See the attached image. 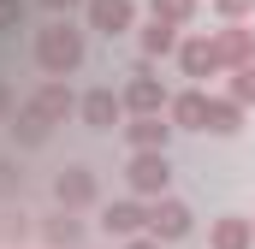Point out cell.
Here are the masks:
<instances>
[{
    "instance_id": "5bb4252c",
    "label": "cell",
    "mask_w": 255,
    "mask_h": 249,
    "mask_svg": "<svg viewBox=\"0 0 255 249\" xmlns=\"http://www.w3.org/2000/svg\"><path fill=\"white\" fill-rule=\"evenodd\" d=\"M130 148H166V136H172V124H166V113H136V119L125 124Z\"/></svg>"
},
{
    "instance_id": "52a82bcc",
    "label": "cell",
    "mask_w": 255,
    "mask_h": 249,
    "mask_svg": "<svg viewBox=\"0 0 255 249\" xmlns=\"http://www.w3.org/2000/svg\"><path fill=\"white\" fill-rule=\"evenodd\" d=\"M166 89H160V77H148V65L142 71H130V83H125V107L130 113H166Z\"/></svg>"
},
{
    "instance_id": "6da1fadb",
    "label": "cell",
    "mask_w": 255,
    "mask_h": 249,
    "mask_svg": "<svg viewBox=\"0 0 255 249\" xmlns=\"http://www.w3.org/2000/svg\"><path fill=\"white\" fill-rule=\"evenodd\" d=\"M36 65L48 77H71L83 65V30H71L65 18H54L48 30H36Z\"/></svg>"
},
{
    "instance_id": "4fadbf2b",
    "label": "cell",
    "mask_w": 255,
    "mask_h": 249,
    "mask_svg": "<svg viewBox=\"0 0 255 249\" xmlns=\"http://www.w3.org/2000/svg\"><path fill=\"white\" fill-rule=\"evenodd\" d=\"M42 238H48V249H77V244H83V220H77V208L48 214V220H42Z\"/></svg>"
},
{
    "instance_id": "30bf717a",
    "label": "cell",
    "mask_w": 255,
    "mask_h": 249,
    "mask_svg": "<svg viewBox=\"0 0 255 249\" xmlns=\"http://www.w3.org/2000/svg\"><path fill=\"white\" fill-rule=\"evenodd\" d=\"M119 107H125V95H113V89H89V95L77 101V113H83V124H89V130H113Z\"/></svg>"
},
{
    "instance_id": "d6986e66",
    "label": "cell",
    "mask_w": 255,
    "mask_h": 249,
    "mask_svg": "<svg viewBox=\"0 0 255 249\" xmlns=\"http://www.w3.org/2000/svg\"><path fill=\"white\" fill-rule=\"evenodd\" d=\"M226 95H232L238 107H250V101H255V60H250V65H238V71H232V89H226Z\"/></svg>"
},
{
    "instance_id": "277c9868",
    "label": "cell",
    "mask_w": 255,
    "mask_h": 249,
    "mask_svg": "<svg viewBox=\"0 0 255 249\" xmlns=\"http://www.w3.org/2000/svg\"><path fill=\"white\" fill-rule=\"evenodd\" d=\"M83 12H89V30H101V36L136 30V0H83Z\"/></svg>"
},
{
    "instance_id": "44dd1931",
    "label": "cell",
    "mask_w": 255,
    "mask_h": 249,
    "mask_svg": "<svg viewBox=\"0 0 255 249\" xmlns=\"http://www.w3.org/2000/svg\"><path fill=\"white\" fill-rule=\"evenodd\" d=\"M214 6H220V18H232V24H238V18H250V12H255V0H214Z\"/></svg>"
},
{
    "instance_id": "8992f818",
    "label": "cell",
    "mask_w": 255,
    "mask_h": 249,
    "mask_svg": "<svg viewBox=\"0 0 255 249\" xmlns=\"http://www.w3.org/2000/svg\"><path fill=\"white\" fill-rule=\"evenodd\" d=\"M95 196H101V184H95L89 166H65L60 178H54V202H60V208H89Z\"/></svg>"
},
{
    "instance_id": "e0dca14e",
    "label": "cell",
    "mask_w": 255,
    "mask_h": 249,
    "mask_svg": "<svg viewBox=\"0 0 255 249\" xmlns=\"http://www.w3.org/2000/svg\"><path fill=\"white\" fill-rule=\"evenodd\" d=\"M142 54H178V24L172 18H148L142 24Z\"/></svg>"
},
{
    "instance_id": "8fae6325",
    "label": "cell",
    "mask_w": 255,
    "mask_h": 249,
    "mask_svg": "<svg viewBox=\"0 0 255 249\" xmlns=\"http://www.w3.org/2000/svg\"><path fill=\"white\" fill-rule=\"evenodd\" d=\"M178 65H184V77H214V71H220L214 36H190V42H178Z\"/></svg>"
},
{
    "instance_id": "7a4b0ae2",
    "label": "cell",
    "mask_w": 255,
    "mask_h": 249,
    "mask_svg": "<svg viewBox=\"0 0 255 249\" xmlns=\"http://www.w3.org/2000/svg\"><path fill=\"white\" fill-rule=\"evenodd\" d=\"M125 178L136 196H166V184H172V166H166V148H136L125 166Z\"/></svg>"
},
{
    "instance_id": "ba28073f",
    "label": "cell",
    "mask_w": 255,
    "mask_h": 249,
    "mask_svg": "<svg viewBox=\"0 0 255 249\" xmlns=\"http://www.w3.org/2000/svg\"><path fill=\"white\" fill-rule=\"evenodd\" d=\"M214 54H220V71H238V65H250V60H255V30H244V24L220 30V36H214Z\"/></svg>"
},
{
    "instance_id": "2e32d148",
    "label": "cell",
    "mask_w": 255,
    "mask_h": 249,
    "mask_svg": "<svg viewBox=\"0 0 255 249\" xmlns=\"http://www.w3.org/2000/svg\"><path fill=\"white\" fill-rule=\"evenodd\" d=\"M208 130H214V136L244 130V107H238L232 95H208Z\"/></svg>"
},
{
    "instance_id": "484cf974",
    "label": "cell",
    "mask_w": 255,
    "mask_h": 249,
    "mask_svg": "<svg viewBox=\"0 0 255 249\" xmlns=\"http://www.w3.org/2000/svg\"><path fill=\"white\" fill-rule=\"evenodd\" d=\"M0 113H6V89H0Z\"/></svg>"
},
{
    "instance_id": "603a6c76",
    "label": "cell",
    "mask_w": 255,
    "mask_h": 249,
    "mask_svg": "<svg viewBox=\"0 0 255 249\" xmlns=\"http://www.w3.org/2000/svg\"><path fill=\"white\" fill-rule=\"evenodd\" d=\"M18 184H24V172H12V166L0 160V196H6V190H18Z\"/></svg>"
},
{
    "instance_id": "3957f363",
    "label": "cell",
    "mask_w": 255,
    "mask_h": 249,
    "mask_svg": "<svg viewBox=\"0 0 255 249\" xmlns=\"http://www.w3.org/2000/svg\"><path fill=\"white\" fill-rule=\"evenodd\" d=\"M196 214L178 202V196H154V208H148V232L160 238V244H178V238H190Z\"/></svg>"
},
{
    "instance_id": "cb8c5ba5",
    "label": "cell",
    "mask_w": 255,
    "mask_h": 249,
    "mask_svg": "<svg viewBox=\"0 0 255 249\" xmlns=\"http://www.w3.org/2000/svg\"><path fill=\"white\" fill-rule=\"evenodd\" d=\"M125 249H160V238H154V232H148V238L136 232V238H125Z\"/></svg>"
},
{
    "instance_id": "7402d4cb",
    "label": "cell",
    "mask_w": 255,
    "mask_h": 249,
    "mask_svg": "<svg viewBox=\"0 0 255 249\" xmlns=\"http://www.w3.org/2000/svg\"><path fill=\"white\" fill-rule=\"evenodd\" d=\"M18 18H24V0H0V30H12Z\"/></svg>"
},
{
    "instance_id": "ffe728a7",
    "label": "cell",
    "mask_w": 255,
    "mask_h": 249,
    "mask_svg": "<svg viewBox=\"0 0 255 249\" xmlns=\"http://www.w3.org/2000/svg\"><path fill=\"white\" fill-rule=\"evenodd\" d=\"M154 6V18H172V24H190L196 18V0H148Z\"/></svg>"
},
{
    "instance_id": "5b68a950",
    "label": "cell",
    "mask_w": 255,
    "mask_h": 249,
    "mask_svg": "<svg viewBox=\"0 0 255 249\" xmlns=\"http://www.w3.org/2000/svg\"><path fill=\"white\" fill-rule=\"evenodd\" d=\"M24 107H30L36 119H48V124H65V119H71V107H77V95L65 89V77H48V83H42Z\"/></svg>"
},
{
    "instance_id": "9c48e42d",
    "label": "cell",
    "mask_w": 255,
    "mask_h": 249,
    "mask_svg": "<svg viewBox=\"0 0 255 249\" xmlns=\"http://www.w3.org/2000/svg\"><path fill=\"white\" fill-rule=\"evenodd\" d=\"M166 119L178 124V130H208V89H184V95H172V101H166Z\"/></svg>"
},
{
    "instance_id": "ac0fdd59",
    "label": "cell",
    "mask_w": 255,
    "mask_h": 249,
    "mask_svg": "<svg viewBox=\"0 0 255 249\" xmlns=\"http://www.w3.org/2000/svg\"><path fill=\"white\" fill-rule=\"evenodd\" d=\"M48 130H54V124L36 119L30 107H18V113H12V142H24V148H42V142H48Z\"/></svg>"
},
{
    "instance_id": "4316f807",
    "label": "cell",
    "mask_w": 255,
    "mask_h": 249,
    "mask_svg": "<svg viewBox=\"0 0 255 249\" xmlns=\"http://www.w3.org/2000/svg\"><path fill=\"white\" fill-rule=\"evenodd\" d=\"M250 226H255V220H250Z\"/></svg>"
},
{
    "instance_id": "d4e9b609",
    "label": "cell",
    "mask_w": 255,
    "mask_h": 249,
    "mask_svg": "<svg viewBox=\"0 0 255 249\" xmlns=\"http://www.w3.org/2000/svg\"><path fill=\"white\" fill-rule=\"evenodd\" d=\"M42 6H48V12H71L77 0H42Z\"/></svg>"
},
{
    "instance_id": "7c38bea8",
    "label": "cell",
    "mask_w": 255,
    "mask_h": 249,
    "mask_svg": "<svg viewBox=\"0 0 255 249\" xmlns=\"http://www.w3.org/2000/svg\"><path fill=\"white\" fill-rule=\"evenodd\" d=\"M101 226H107L113 238H136V232L148 226V208H142V202H107V208H101Z\"/></svg>"
},
{
    "instance_id": "9a60e30c",
    "label": "cell",
    "mask_w": 255,
    "mask_h": 249,
    "mask_svg": "<svg viewBox=\"0 0 255 249\" xmlns=\"http://www.w3.org/2000/svg\"><path fill=\"white\" fill-rule=\"evenodd\" d=\"M214 249H255V226L250 220H238V214H226V220H214Z\"/></svg>"
}]
</instances>
